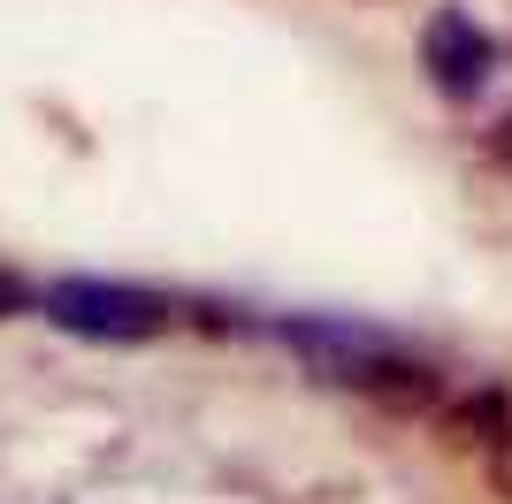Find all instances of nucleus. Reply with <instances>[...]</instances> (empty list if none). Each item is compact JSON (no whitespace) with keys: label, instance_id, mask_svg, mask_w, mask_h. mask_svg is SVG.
I'll return each mask as SVG.
<instances>
[{"label":"nucleus","instance_id":"obj_1","mask_svg":"<svg viewBox=\"0 0 512 504\" xmlns=\"http://www.w3.org/2000/svg\"><path fill=\"white\" fill-rule=\"evenodd\" d=\"M39 321H54L62 336H85V344H146L169 329V298L115 283V275H54L39 298Z\"/></svg>","mask_w":512,"mask_h":504},{"label":"nucleus","instance_id":"obj_2","mask_svg":"<svg viewBox=\"0 0 512 504\" xmlns=\"http://www.w3.org/2000/svg\"><path fill=\"white\" fill-rule=\"evenodd\" d=\"M276 344H291L299 352V367L314 382H337V390H360L383 375L390 359L406 352L390 329H375V321H352V314H283L276 321Z\"/></svg>","mask_w":512,"mask_h":504},{"label":"nucleus","instance_id":"obj_3","mask_svg":"<svg viewBox=\"0 0 512 504\" xmlns=\"http://www.w3.org/2000/svg\"><path fill=\"white\" fill-rule=\"evenodd\" d=\"M421 69L444 100H482L490 77H497V39L467 8H436V16L421 23Z\"/></svg>","mask_w":512,"mask_h":504},{"label":"nucleus","instance_id":"obj_4","mask_svg":"<svg viewBox=\"0 0 512 504\" xmlns=\"http://www.w3.org/2000/svg\"><path fill=\"white\" fill-rule=\"evenodd\" d=\"M436 436H444L451 451H482V459H490L497 443L512 436V398L505 390H467L459 405L436 413Z\"/></svg>","mask_w":512,"mask_h":504},{"label":"nucleus","instance_id":"obj_5","mask_svg":"<svg viewBox=\"0 0 512 504\" xmlns=\"http://www.w3.org/2000/svg\"><path fill=\"white\" fill-rule=\"evenodd\" d=\"M367 405H383V413H428L436 405V367L421 352H398L383 375L367 382Z\"/></svg>","mask_w":512,"mask_h":504},{"label":"nucleus","instance_id":"obj_6","mask_svg":"<svg viewBox=\"0 0 512 504\" xmlns=\"http://www.w3.org/2000/svg\"><path fill=\"white\" fill-rule=\"evenodd\" d=\"M46 291H31V283H23L16 268H0V321H16V314H31V306H39Z\"/></svg>","mask_w":512,"mask_h":504},{"label":"nucleus","instance_id":"obj_7","mask_svg":"<svg viewBox=\"0 0 512 504\" xmlns=\"http://www.w3.org/2000/svg\"><path fill=\"white\" fill-rule=\"evenodd\" d=\"M482 466H490V489H497V497L512 504V436L497 443V451H490V459H482Z\"/></svg>","mask_w":512,"mask_h":504}]
</instances>
